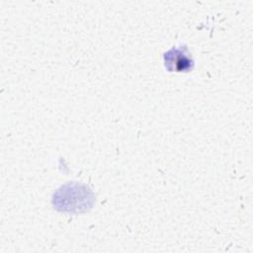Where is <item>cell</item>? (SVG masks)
I'll return each instance as SVG.
<instances>
[{"instance_id":"1","label":"cell","mask_w":253,"mask_h":253,"mask_svg":"<svg viewBox=\"0 0 253 253\" xmlns=\"http://www.w3.org/2000/svg\"><path fill=\"white\" fill-rule=\"evenodd\" d=\"M165 65L172 71H186L193 67L194 61L187 52V48H172L164 55Z\"/></svg>"}]
</instances>
